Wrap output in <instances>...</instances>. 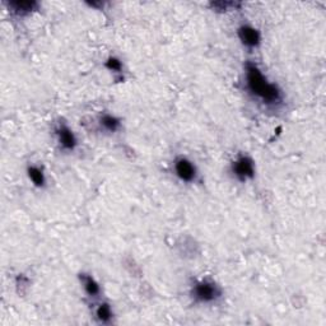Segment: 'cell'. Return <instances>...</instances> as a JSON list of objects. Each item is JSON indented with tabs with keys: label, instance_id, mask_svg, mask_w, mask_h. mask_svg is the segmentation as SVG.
I'll return each mask as SVG.
<instances>
[{
	"label": "cell",
	"instance_id": "6da1fadb",
	"mask_svg": "<svg viewBox=\"0 0 326 326\" xmlns=\"http://www.w3.org/2000/svg\"><path fill=\"white\" fill-rule=\"evenodd\" d=\"M247 88L256 97L261 98L266 103H276L280 101V91L278 87L265 79L262 73L255 65H247L246 69Z\"/></svg>",
	"mask_w": 326,
	"mask_h": 326
},
{
	"label": "cell",
	"instance_id": "7a4b0ae2",
	"mask_svg": "<svg viewBox=\"0 0 326 326\" xmlns=\"http://www.w3.org/2000/svg\"><path fill=\"white\" fill-rule=\"evenodd\" d=\"M193 294H194L195 300L199 302H212L220 296V291L215 283L203 280V282L196 283Z\"/></svg>",
	"mask_w": 326,
	"mask_h": 326
},
{
	"label": "cell",
	"instance_id": "3957f363",
	"mask_svg": "<svg viewBox=\"0 0 326 326\" xmlns=\"http://www.w3.org/2000/svg\"><path fill=\"white\" fill-rule=\"evenodd\" d=\"M233 172L236 176L241 180L251 179L255 174L254 162L249 157H241L233 163Z\"/></svg>",
	"mask_w": 326,
	"mask_h": 326
},
{
	"label": "cell",
	"instance_id": "277c9868",
	"mask_svg": "<svg viewBox=\"0 0 326 326\" xmlns=\"http://www.w3.org/2000/svg\"><path fill=\"white\" fill-rule=\"evenodd\" d=\"M175 171H176V175L182 180V181H193L195 179V175H196V171L195 167L193 166L190 161L185 158H180L177 159L176 163H175Z\"/></svg>",
	"mask_w": 326,
	"mask_h": 326
},
{
	"label": "cell",
	"instance_id": "5b68a950",
	"mask_svg": "<svg viewBox=\"0 0 326 326\" xmlns=\"http://www.w3.org/2000/svg\"><path fill=\"white\" fill-rule=\"evenodd\" d=\"M238 37L246 46L255 47L260 44V33L250 26H242L238 30Z\"/></svg>",
	"mask_w": 326,
	"mask_h": 326
},
{
	"label": "cell",
	"instance_id": "8992f818",
	"mask_svg": "<svg viewBox=\"0 0 326 326\" xmlns=\"http://www.w3.org/2000/svg\"><path fill=\"white\" fill-rule=\"evenodd\" d=\"M58 138H59V143L62 144V147H64L65 149H74V147L76 145V139L73 131L66 127H60L58 129Z\"/></svg>",
	"mask_w": 326,
	"mask_h": 326
},
{
	"label": "cell",
	"instance_id": "52a82bcc",
	"mask_svg": "<svg viewBox=\"0 0 326 326\" xmlns=\"http://www.w3.org/2000/svg\"><path fill=\"white\" fill-rule=\"evenodd\" d=\"M9 8L18 14H26V13L35 10L37 8V3H35V1H10Z\"/></svg>",
	"mask_w": 326,
	"mask_h": 326
},
{
	"label": "cell",
	"instance_id": "ba28073f",
	"mask_svg": "<svg viewBox=\"0 0 326 326\" xmlns=\"http://www.w3.org/2000/svg\"><path fill=\"white\" fill-rule=\"evenodd\" d=\"M82 282L85 292H87L89 296H97V294L100 293V285L97 284V282H96L92 276L83 275Z\"/></svg>",
	"mask_w": 326,
	"mask_h": 326
},
{
	"label": "cell",
	"instance_id": "9c48e42d",
	"mask_svg": "<svg viewBox=\"0 0 326 326\" xmlns=\"http://www.w3.org/2000/svg\"><path fill=\"white\" fill-rule=\"evenodd\" d=\"M28 176L32 180V182L36 186L45 185V175L38 167H30L28 168Z\"/></svg>",
	"mask_w": 326,
	"mask_h": 326
},
{
	"label": "cell",
	"instance_id": "30bf717a",
	"mask_svg": "<svg viewBox=\"0 0 326 326\" xmlns=\"http://www.w3.org/2000/svg\"><path fill=\"white\" fill-rule=\"evenodd\" d=\"M101 124H102L103 128L109 130V131H115V130H118L119 125H120L118 119L111 116V115H105V116L101 119Z\"/></svg>",
	"mask_w": 326,
	"mask_h": 326
},
{
	"label": "cell",
	"instance_id": "8fae6325",
	"mask_svg": "<svg viewBox=\"0 0 326 326\" xmlns=\"http://www.w3.org/2000/svg\"><path fill=\"white\" fill-rule=\"evenodd\" d=\"M96 315H97V319L101 323H109L112 318V311L109 305H101L97 309Z\"/></svg>",
	"mask_w": 326,
	"mask_h": 326
},
{
	"label": "cell",
	"instance_id": "7c38bea8",
	"mask_svg": "<svg viewBox=\"0 0 326 326\" xmlns=\"http://www.w3.org/2000/svg\"><path fill=\"white\" fill-rule=\"evenodd\" d=\"M106 66H107V69H110V70H112V71L121 70V63H120V60L115 59V58H110V59L107 60V62H106Z\"/></svg>",
	"mask_w": 326,
	"mask_h": 326
}]
</instances>
